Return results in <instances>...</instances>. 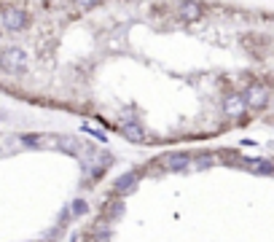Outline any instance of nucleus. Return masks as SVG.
<instances>
[{
  "instance_id": "1",
  "label": "nucleus",
  "mask_w": 274,
  "mask_h": 242,
  "mask_svg": "<svg viewBox=\"0 0 274 242\" xmlns=\"http://www.w3.org/2000/svg\"><path fill=\"white\" fill-rule=\"evenodd\" d=\"M0 68L8 76H24L27 68H30V57H27L24 49H19V46H6L3 51H0Z\"/></svg>"
},
{
  "instance_id": "2",
  "label": "nucleus",
  "mask_w": 274,
  "mask_h": 242,
  "mask_svg": "<svg viewBox=\"0 0 274 242\" xmlns=\"http://www.w3.org/2000/svg\"><path fill=\"white\" fill-rule=\"evenodd\" d=\"M0 24L8 33H24L30 27V14L22 6H3V14H0Z\"/></svg>"
},
{
  "instance_id": "3",
  "label": "nucleus",
  "mask_w": 274,
  "mask_h": 242,
  "mask_svg": "<svg viewBox=\"0 0 274 242\" xmlns=\"http://www.w3.org/2000/svg\"><path fill=\"white\" fill-rule=\"evenodd\" d=\"M245 105L248 108H256V110H261V108H266L269 105V97H271V92H269V86H263V83H250L248 89H245Z\"/></svg>"
},
{
  "instance_id": "4",
  "label": "nucleus",
  "mask_w": 274,
  "mask_h": 242,
  "mask_svg": "<svg viewBox=\"0 0 274 242\" xmlns=\"http://www.w3.org/2000/svg\"><path fill=\"white\" fill-rule=\"evenodd\" d=\"M159 162H162V167L169 170V172H186L188 167L194 164V159L188 154H164Z\"/></svg>"
},
{
  "instance_id": "5",
  "label": "nucleus",
  "mask_w": 274,
  "mask_h": 242,
  "mask_svg": "<svg viewBox=\"0 0 274 242\" xmlns=\"http://www.w3.org/2000/svg\"><path fill=\"white\" fill-rule=\"evenodd\" d=\"M121 135H124L127 137V140L129 143H143L145 140V127L143 124H140V121H135V118H129V121H121Z\"/></svg>"
},
{
  "instance_id": "6",
  "label": "nucleus",
  "mask_w": 274,
  "mask_h": 242,
  "mask_svg": "<svg viewBox=\"0 0 274 242\" xmlns=\"http://www.w3.org/2000/svg\"><path fill=\"white\" fill-rule=\"evenodd\" d=\"M245 110H248V105H245V97L237 95V92L223 100V113L229 116V118H239V116H245Z\"/></svg>"
},
{
  "instance_id": "7",
  "label": "nucleus",
  "mask_w": 274,
  "mask_h": 242,
  "mask_svg": "<svg viewBox=\"0 0 274 242\" xmlns=\"http://www.w3.org/2000/svg\"><path fill=\"white\" fill-rule=\"evenodd\" d=\"M137 180H140V175L135 170H129V172H124V175H118V178H116V183H113V191H116L118 197H124V194H129V191L137 189Z\"/></svg>"
},
{
  "instance_id": "8",
  "label": "nucleus",
  "mask_w": 274,
  "mask_h": 242,
  "mask_svg": "<svg viewBox=\"0 0 274 242\" xmlns=\"http://www.w3.org/2000/svg\"><path fill=\"white\" fill-rule=\"evenodd\" d=\"M177 14H180V19H199L202 6L199 3H180L177 6Z\"/></svg>"
},
{
  "instance_id": "9",
  "label": "nucleus",
  "mask_w": 274,
  "mask_h": 242,
  "mask_svg": "<svg viewBox=\"0 0 274 242\" xmlns=\"http://www.w3.org/2000/svg\"><path fill=\"white\" fill-rule=\"evenodd\" d=\"M248 167H250L253 172H258V175H269V172H274V164L266 162V159H250Z\"/></svg>"
},
{
  "instance_id": "10",
  "label": "nucleus",
  "mask_w": 274,
  "mask_h": 242,
  "mask_svg": "<svg viewBox=\"0 0 274 242\" xmlns=\"http://www.w3.org/2000/svg\"><path fill=\"white\" fill-rule=\"evenodd\" d=\"M56 145L62 148V151H68V154H81V145L73 140V137L68 135H62V137H56Z\"/></svg>"
},
{
  "instance_id": "11",
  "label": "nucleus",
  "mask_w": 274,
  "mask_h": 242,
  "mask_svg": "<svg viewBox=\"0 0 274 242\" xmlns=\"http://www.w3.org/2000/svg\"><path fill=\"white\" fill-rule=\"evenodd\" d=\"M121 213H124V202H121V199H110V202L105 204V216H108V218H118Z\"/></svg>"
},
{
  "instance_id": "12",
  "label": "nucleus",
  "mask_w": 274,
  "mask_h": 242,
  "mask_svg": "<svg viewBox=\"0 0 274 242\" xmlns=\"http://www.w3.org/2000/svg\"><path fill=\"white\" fill-rule=\"evenodd\" d=\"M94 237H97V239H108L110 237V223H108V218L97 221V226H94Z\"/></svg>"
},
{
  "instance_id": "13",
  "label": "nucleus",
  "mask_w": 274,
  "mask_h": 242,
  "mask_svg": "<svg viewBox=\"0 0 274 242\" xmlns=\"http://www.w3.org/2000/svg\"><path fill=\"white\" fill-rule=\"evenodd\" d=\"M194 164L199 167V170H210V167L215 164V156H212V154H199V156L194 159Z\"/></svg>"
},
{
  "instance_id": "14",
  "label": "nucleus",
  "mask_w": 274,
  "mask_h": 242,
  "mask_svg": "<svg viewBox=\"0 0 274 242\" xmlns=\"http://www.w3.org/2000/svg\"><path fill=\"white\" fill-rule=\"evenodd\" d=\"M19 140H22L24 145H30V148H38V145L46 143V137H43V135H22Z\"/></svg>"
},
{
  "instance_id": "15",
  "label": "nucleus",
  "mask_w": 274,
  "mask_h": 242,
  "mask_svg": "<svg viewBox=\"0 0 274 242\" xmlns=\"http://www.w3.org/2000/svg\"><path fill=\"white\" fill-rule=\"evenodd\" d=\"M70 210H73V216H86V213H89V204L83 202V199H73Z\"/></svg>"
},
{
  "instance_id": "16",
  "label": "nucleus",
  "mask_w": 274,
  "mask_h": 242,
  "mask_svg": "<svg viewBox=\"0 0 274 242\" xmlns=\"http://www.w3.org/2000/svg\"><path fill=\"white\" fill-rule=\"evenodd\" d=\"M86 132H89V135H94L100 143H105V140H108V137H105V132H97V129H92V127H86Z\"/></svg>"
}]
</instances>
